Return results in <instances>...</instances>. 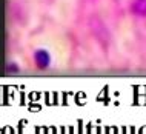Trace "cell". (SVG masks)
<instances>
[{
  "instance_id": "cell-1",
  "label": "cell",
  "mask_w": 146,
  "mask_h": 134,
  "mask_svg": "<svg viewBox=\"0 0 146 134\" xmlns=\"http://www.w3.org/2000/svg\"><path fill=\"white\" fill-rule=\"evenodd\" d=\"M89 28H91V31H92V35L96 37V40L100 43L103 48H108L109 43H111V34H109V29L103 23V20H100L97 15L91 17Z\"/></svg>"
},
{
  "instance_id": "cell-2",
  "label": "cell",
  "mask_w": 146,
  "mask_h": 134,
  "mask_svg": "<svg viewBox=\"0 0 146 134\" xmlns=\"http://www.w3.org/2000/svg\"><path fill=\"white\" fill-rule=\"evenodd\" d=\"M33 60H34V65L37 69L40 71H45L48 69L51 63H52V57H51V53L48 49H43V48H38L34 51L33 54Z\"/></svg>"
},
{
  "instance_id": "cell-3",
  "label": "cell",
  "mask_w": 146,
  "mask_h": 134,
  "mask_svg": "<svg viewBox=\"0 0 146 134\" xmlns=\"http://www.w3.org/2000/svg\"><path fill=\"white\" fill-rule=\"evenodd\" d=\"M129 11L135 17L145 19L146 17V0H132L129 5Z\"/></svg>"
},
{
  "instance_id": "cell-4",
  "label": "cell",
  "mask_w": 146,
  "mask_h": 134,
  "mask_svg": "<svg viewBox=\"0 0 146 134\" xmlns=\"http://www.w3.org/2000/svg\"><path fill=\"white\" fill-rule=\"evenodd\" d=\"M20 71V66H19L15 62H8L5 66V73L6 74H17Z\"/></svg>"
}]
</instances>
